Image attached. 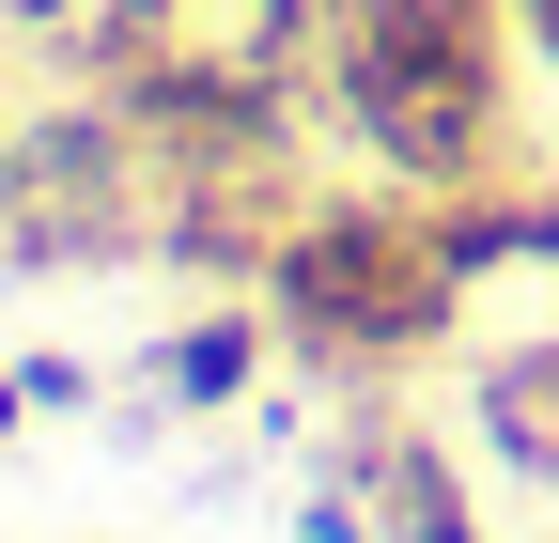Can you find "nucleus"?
<instances>
[{"instance_id": "obj_3", "label": "nucleus", "mask_w": 559, "mask_h": 543, "mask_svg": "<svg viewBox=\"0 0 559 543\" xmlns=\"http://www.w3.org/2000/svg\"><path fill=\"white\" fill-rule=\"evenodd\" d=\"M171 218V156L124 94L62 79L0 109V264L16 280H94V264H156Z\"/></svg>"}, {"instance_id": "obj_6", "label": "nucleus", "mask_w": 559, "mask_h": 543, "mask_svg": "<svg viewBox=\"0 0 559 543\" xmlns=\"http://www.w3.org/2000/svg\"><path fill=\"white\" fill-rule=\"evenodd\" d=\"M264 373H280L264 295H202L171 342L140 358V403H156V420H234V403H264Z\"/></svg>"}, {"instance_id": "obj_5", "label": "nucleus", "mask_w": 559, "mask_h": 543, "mask_svg": "<svg viewBox=\"0 0 559 543\" xmlns=\"http://www.w3.org/2000/svg\"><path fill=\"white\" fill-rule=\"evenodd\" d=\"M466 450L498 466V482L559 497V326H528V342H466Z\"/></svg>"}, {"instance_id": "obj_2", "label": "nucleus", "mask_w": 559, "mask_h": 543, "mask_svg": "<svg viewBox=\"0 0 559 543\" xmlns=\"http://www.w3.org/2000/svg\"><path fill=\"white\" fill-rule=\"evenodd\" d=\"M264 326H280L296 373H326L342 403H358V388H404V373L466 358L481 342V295L436 249V202L419 186L326 171L296 218H280V249H264Z\"/></svg>"}, {"instance_id": "obj_10", "label": "nucleus", "mask_w": 559, "mask_h": 543, "mask_svg": "<svg viewBox=\"0 0 559 543\" xmlns=\"http://www.w3.org/2000/svg\"><path fill=\"white\" fill-rule=\"evenodd\" d=\"M0 435H32V388H16V358H0Z\"/></svg>"}, {"instance_id": "obj_9", "label": "nucleus", "mask_w": 559, "mask_h": 543, "mask_svg": "<svg viewBox=\"0 0 559 543\" xmlns=\"http://www.w3.org/2000/svg\"><path fill=\"white\" fill-rule=\"evenodd\" d=\"M513 47L544 62V79H559V0H513Z\"/></svg>"}, {"instance_id": "obj_8", "label": "nucleus", "mask_w": 559, "mask_h": 543, "mask_svg": "<svg viewBox=\"0 0 559 543\" xmlns=\"http://www.w3.org/2000/svg\"><path fill=\"white\" fill-rule=\"evenodd\" d=\"M16 388H32V420H79L109 373H94V358H16Z\"/></svg>"}, {"instance_id": "obj_1", "label": "nucleus", "mask_w": 559, "mask_h": 543, "mask_svg": "<svg viewBox=\"0 0 559 543\" xmlns=\"http://www.w3.org/2000/svg\"><path fill=\"white\" fill-rule=\"evenodd\" d=\"M513 0H326V62H311V124L342 141V171L466 202L528 171L513 141Z\"/></svg>"}, {"instance_id": "obj_4", "label": "nucleus", "mask_w": 559, "mask_h": 543, "mask_svg": "<svg viewBox=\"0 0 559 543\" xmlns=\"http://www.w3.org/2000/svg\"><path fill=\"white\" fill-rule=\"evenodd\" d=\"M326 482H358L389 512V543H481V497H466V466L404 420V388H358L342 403V435H326Z\"/></svg>"}, {"instance_id": "obj_7", "label": "nucleus", "mask_w": 559, "mask_h": 543, "mask_svg": "<svg viewBox=\"0 0 559 543\" xmlns=\"http://www.w3.org/2000/svg\"><path fill=\"white\" fill-rule=\"evenodd\" d=\"M280 543H389V512L358 482H296V512H280Z\"/></svg>"}]
</instances>
